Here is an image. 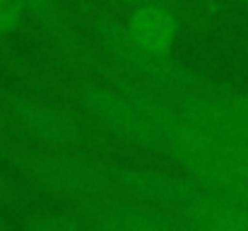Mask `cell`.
Here are the masks:
<instances>
[{"mask_svg":"<svg viewBox=\"0 0 248 231\" xmlns=\"http://www.w3.org/2000/svg\"><path fill=\"white\" fill-rule=\"evenodd\" d=\"M78 101L104 130L142 150L164 152L166 140L181 118L178 104L138 82H84L78 87Z\"/></svg>","mask_w":248,"mask_h":231,"instance_id":"1","label":"cell"},{"mask_svg":"<svg viewBox=\"0 0 248 231\" xmlns=\"http://www.w3.org/2000/svg\"><path fill=\"white\" fill-rule=\"evenodd\" d=\"M0 156L34 188L58 198L89 202L118 195L116 169L80 150L39 147L0 135Z\"/></svg>","mask_w":248,"mask_h":231,"instance_id":"2","label":"cell"},{"mask_svg":"<svg viewBox=\"0 0 248 231\" xmlns=\"http://www.w3.org/2000/svg\"><path fill=\"white\" fill-rule=\"evenodd\" d=\"M164 152L198 185L248 202V135L205 130L181 116Z\"/></svg>","mask_w":248,"mask_h":231,"instance_id":"3","label":"cell"},{"mask_svg":"<svg viewBox=\"0 0 248 231\" xmlns=\"http://www.w3.org/2000/svg\"><path fill=\"white\" fill-rule=\"evenodd\" d=\"M96 34H99V41H101L106 56L125 75L135 77V79L140 77V84H145L159 94H169V96H176V101H183L190 96L215 92L210 82H205L200 75H195L190 68L173 61L171 56L157 58V56H147V53L138 51L133 46V41L128 39L123 22L104 17L96 24Z\"/></svg>","mask_w":248,"mask_h":231,"instance_id":"4","label":"cell"},{"mask_svg":"<svg viewBox=\"0 0 248 231\" xmlns=\"http://www.w3.org/2000/svg\"><path fill=\"white\" fill-rule=\"evenodd\" d=\"M5 121L29 142L53 150H80L87 133L82 121L68 108L31 94H12L2 99Z\"/></svg>","mask_w":248,"mask_h":231,"instance_id":"5","label":"cell"},{"mask_svg":"<svg viewBox=\"0 0 248 231\" xmlns=\"http://www.w3.org/2000/svg\"><path fill=\"white\" fill-rule=\"evenodd\" d=\"M82 219L89 231H193L173 212L133 200L101 198L82 202Z\"/></svg>","mask_w":248,"mask_h":231,"instance_id":"6","label":"cell"},{"mask_svg":"<svg viewBox=\"0 0 248 231\" xmlns=\"http://www.w3.org/2000/svg\"><path fill=\"white\" fill-rule=\"evenodd\" d=\"M116 178H118V193H123L125 198L162 207L169 212H181L200 193L198 183H190L183 176H173L145 166L116 169Z\"/></svg>","mask_w":248,"mask_h":231,"instance_id":"7","label":"cell"},{"mask_svg":"<svg viewBox=\"0 0 248 231\" xmlns=\"http://www.w3.org/2000/svg\"><path fill=\"white\" fill-rule=\"evenodd\" d=\"M123 27L138 51L157 58L171 56V48L178 39V17L166 5V0H155L133 7Z\"/></svg>","mask_w":248,"mask_h":231,"instance_id":"8","label":"cell"},{"mask_svg":"<svg viewBox=\"0 0 248 231\" xmlns=\"http://www.w3.org/2000/svg\"><path fill=\"white\" fill-rule=\"evenodd\" d=\"M178 217L193 231H248V202L200 190Z\"/></svg>","mask_w":248,"mask_h":231,"instance_id":"9","label":"cell"},{"mask_svg":"<svg viewBox=\"0 0 248 231\" xmlns=\"http://www.w3.org/2000/svg\"><path fill=\"white\" fill-rule=\"evenodd\" d=\"M22 5L27 7V15H31V17H36L39 22H44L46 29H48L65 48H73V46H75L73 29H70L68 19L63 17V10H61V2H58V0H22Z\"/></svg>","mask_w":248,"mask_h":231,"instance_id":"10","label":"cell"},{"mask_svg":"<svg viewBox=\"0 0 248 231\" xmlns=\"http://www.w3.org/2000/svg\"><path fill=\"white\" fill-rule=\"evenodd\" d=\"M19 231H89L82 215L73 212H48L41 217H34Z\"/></svg>","mask_w":248,"mask_h":231,"instance_id":"11","label":"cell"},{"mask_svg":"<svg viewBox=\"0 0 248 231\" xmlns=\"http://www.w3.org/2000/svg\"><path fill=\"white\" fill-rule=\"evenodd\" d=\"M27 7L22 0H0V39L12 34L22 22H24Z\"/></svg>","mask_w":248,"mask_h":231,"instance_id":"12","label":"cell"},{"mask_svg":"<svg viewBox=\"0 0 248 231\" xmlns=\"http://www.w3.org/2000/svg\"><path fill=\"white\" fill-rule=\"evenodd\" d=\"M22 200V188L19 183L0 166V207H10Z\"/></svg>","mask_w":248,"mask_h":231,"instance_id":"13","label":"cell"},{"mask_svg":"<svg viewBox=\"0 0 248 231\" xmlns=\"http://www.w3.org/2000/svg\"><path fill=\"white\" fill-rule=\"evenodd\" d=\"M229 104H232V111H234L239 125L248 133V92H244V94H229Z\"/></svg>","mask_w":248,"mask_h":231,"instance_id":"14","label":"cell"},{"mask_svg":"<svg viewBox=\"0 0 248 231\" xmlns=\"http://www.w3.org/2000/svg\"><path fill=\"white\" fill-rule=\"evenodd\" d=\"M111 2H118V5H125V7H138V5H145V2H155V0H111Z\"/></svg>","mask_w":248,"mask_h":231,"instance_id":"15","label":"cell"},{"mask_svg":"<svg viewBox=\"0 0 248 231\" xmlns=\"http://www.w3.org/2000/svg\"><path fill=\"white\" fill-rule=\"evenodd\" d=\"M0 231H7V224H5V219L0 217Z\"/></svg>","mask_w":248,"mask_h":231,"instance_id":"16","label":"cell"},{"mask_svg":"<svg viewBox=\"0 0 248 231\" xmlns=\"http://www.w3.org/2000/svg\"><path fill=\"white\" fill-rule=\"evenodd\" d=\"M244 5H246V7H248V0H244Z\"/></svg>","mask_w":248,"mask_h":231,"instance_id":"17","label":"cell"}]
</instances>
